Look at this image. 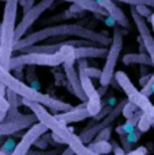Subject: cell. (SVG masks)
Segmentation results:
<instances>
[{
  "label": "cell",
  "mask_w": 154,
  "mask_h": 155,
  "mask_svg": "<svg viewBox=\"0 0 154 155\" xmlns=\"http://www.w3.org/2000/svg\"><path fill=\"white\" fill-rule=\"evenodd\" d=\"M66 37H75L81 38V39L92 41L93 43L100 45V46H105L111 45L112 39H109L107 35L102 34V32L93 31L91 28H87L84 26L79 25V23H62V25H54L49 26V27H43L42 30L34 31L31 34L23 37L15 43V51L26 49L28 46L37 45L39 42H45L49 39H55V38H66Z\"/></svg>",
  "instance_id": "cell-1"
},
{
  "label": "cell",
  "mask_w": 154,
  "mask_h": 155,
  "mask_svg": "<svg viewBox=\"0 0 154 155\" xmlns=\"http://www.w3.org/2000/svg\"><path fill=\"white\" fill-rule=\"evenodd\" d=\"M23 104L26 107L32 111V113H35L38 117V121L43 123L45 126L49 127V130L52 132L60 135L64 139L65 144H68V147H70L75 151L76 155H100L99 153L93 151L89 146H85V143L81 140L80 135H76L72 131V128L68 127V124H65L64 121H61L60 119H57L55 116L50 115L46 111V107L42 105L39 103H35V101H30L23 99Z\"/></svg>",
  "instance_id": "cell-2"
},
{
  "label": "cell",
  "mask_w": 154,
  "mask_h": 155,
  "mask_svg": "<svg viewBox=\"0 0 154 155\" xmlns=\"http://www.w3.org/2000/svg\"><path fill=\"white\" fill-rule=\"evenodd\" d=\"M0 82L5 84L7 88H11L12 91H15L20 97L42 104V105H45L46 108H50L53 112H68V111H72V109L75 108V107L69 103H65V101L54 99V97L49 96V94L41 93L38 89L25 84L22 80L16 78L15 76H12V74L10 73V70L4 69V68H0Z\"/></svg>",
  "instance_id": "cell-3"
},
{
  "label": "cell",
  "mask_w": 154,
  "mask_h": 155,
  "mask_svg": "<svg viewBox=\"0 0 154 155\" xmlns=\"http://www.w3.org/2000/svg\"><path fill=\"white\" fill-rule=\"evenodd\" d=\"M20 0H5L4 15L0 28V68L10 70L12 51H15L16 14Z\"/></svg>",
  "instance_id": "cell-4"
},
{
  "label": "cell",
  "mask_w": 154,
  "mask_h": 155,
  "mask_svg": "<svg viewBox=\"0 0 154 155\" xmlns=\"http://www.w3.org/2000/svg\"><path fill=\"white\" fill-rule=\"evenodd\" d=\"M68 61H77L75 46H70V45H65L57 53H22L19 55L12 57L10 62V71L22 65L57 68L62 66Z\"/></svg>",
  "instance_id": "cell-5"
},
{
  "label": "cell",
  "mask_w": 154,
  "mask_h": 155,
  "mask_svg": "<svg viewBox=\"0 0 154 155\" xmlns=\"http://www.w3.org/2000/svg\"><path fill=\"white\" fill-rule=\"evenodd\" d=\"M112 42L109 45L108 54L105 57V64L103 68V73L100 77V85L103 86H109L115 77V69H116V64L119 59L120 51L123 49V34L124 31L120 28L119 25H116L112 30Z\"/></svg>",
  "instance_id": "cell-6"
},
{
  "label": "cell",
  "mask_w": 154,
  "mask_h": 155,
  "mask_svg": "<svg viewBox=\"0 0 154 155\" xmlns=\"http://www.w3.org/2000/svg\"><path fill=\"white\" fill-rule=\"evenodd\" d=\"M115 81L119 84L120 89L126 93L127 99L129 101L134 103L135 105L139 107V109H142L146 115L153 116V111H154V105L152 104V101L149 100V96L142 93V91H138L135 88V85L132 84V81L129 78L124 71L122 70H118L115 71Z\"/></svg>",
  "instance_id": "cell-7"
},
{
  "label": "cell",
  "mask_w": 154,
  "mask_h": 155,
  "mask_svg": "<svg viewBox=\"0 0 154 155\" xmlns=\"http://www.w3.org/2000/svg\"><path fill=\"white\" fill-rule=\"evenodd\" d=\"M87 58H81L77 59V70L80 74V80H81V85L84 89L85 94L88 96V103H87V109L89 111L91 116L95 117L100 111L103 109L102 107V96L99 94V91L93 86L92 84V78L88 76V73L85 71V68H88Z\"/></svg>",
  "instance_id": "cell-8"
},
{
  "label": "cell",
  "mask_w": 154,
  "mask_h": 155,
  "mask_svg": "<svg viewBox=\"0 0 154 155\" xmlns=\"http://www.w3.org/2000/svg\"><path fill=\"white\" fill-rule=\"evenodd\" d=\"M38 121V117L35 113L32 115H22L18 111L16 107H11L7 113V117L3 121H0V135H15L16 132L30 128Z\"/></svg>",
  "instance_id": "cell-9"
},
{
  "label": "cell",
  "mask_w": 154,
  "mask_h": 155,
  "mask_svg": "<svg viewBox=\"0 0 154 155\" xmlns=\"http://www.w3.org/2000/svg\"><path fill=\"white\" fill-rule=\"evenodd\" d=\"M54 0H41L39 3L34 5L30 11L25 12L22 20L16 25V30H15V43L19 39H22L23 37H26V32L28 31V28L39 19V16L45 12L46 10H49L50 7L53 5Z\"/></svg>",
  "instance_id": "cell-10"
},
{
  "label": "cell",
  "mask_w": 154,
  "mask_h": 155,
  "mask_svg": "<svg viewBox=\"0 0 154 155\" xmlns=\"http://www.w3.org/2000/svg\"><path fill=\"white\" fill-rule=\"evenodd\" d=\"M127 101H129V99L122 100L119 104H116V105L114 107V109L109 112V115L105 116V117L103 119L100 123L95 124V126H89V127L85 128L84 131H81V134H80V138H81V140L84 142V143H89L95 138V136H96L97 134H99L100 131L103 130V128L111 126V124L114 123V121L116 120L118 117H119L120 113L123 112V108H124V105L127 104Z\"/></svg>",
  "instance_id": "cell-11"
},
{
  "label": "cell",
  "mask_w": 154,
  "mask_h": 155,
  "mask_svg": "<svg viewBox=\"0 0 154 155\" xmlns=\"http://www.w3.org/2000/svg\"><path fill=\"white\" fill-rule=\"evenodd\" d=\"M49 131V127L45 126L41 121H37L32 127L28 128V131L20 138V142L16 144L15 150L12 151V155H27L30 151L31 146H34V143L38 140L42 135Z\"/></svg>",
  "instance_id": "cell-12"
},
{
  "label": "cell",
  "mask_w": 154,
  "mask_h": 155,
  "mask_svg": "<svg viewBox=\"0 0 154 155\" xmlns=\"http://www.w3.org/2000/svg\"><path fill=\"white\" fill-rule=\"evenodd\" d=\"M131 18H132V20H134L135 26H137V30L139 32L138 38L145 43V46H146V49H147V53H149V55L152 57L153 65H154V37L152 34V30L149 28L145 18L138 14V11L135 10V7L131 8Z\"/></svg>",
  "instance_id": "cell-13"
},
{
  "label": "cell",
  "mask_w": 154,
  "mask_h": 155,
  "mask_svg": "<svg viewBox=\"0 0 154 155\" xmlns=\"http://www.w3.org/2000/svg\"><path fill=\"white\" fill-rule=\"evenodd\" d=\"M75 62L76 61H68L62 65L65 74H66V80L69 81V88L70 91L75 93V96L82 103H88V96L85 94L84 89L81 85V80H80V74L79 70H76L75 68Z\"/></svg>",
  "instance_id": "cell-14"
},
{
  "label": "cell",
  "mask_w": 154,
  "mask_h": 155,
  "mask_svg": "<svg viewBox=\"0 0 154 155\" xmlns=\"http://www.w3.org/2000/svg\"><path fill=\"white\" fill-rule=\"evenodd\" d=\"M97 3H99L100 5H102L103 8H104L105 11L108 12V15L112 18V19L115 20V23L116 25H119L120 27L129 30L131 27V25H130V20L127 19L126 14L123 12L122 10L119 8V5H116L114 3V0H96Z\"/></svg>",
  "instance_id": "cell-15"
},
{
  "label": "cell",
  "mask_w": 154,
  "mask_h": 155,
  "mask_svg": "<svg viewBox=\"0 0 154 155\" xmlns=\"http://www.w3.org/2000/svg\"><path fill=\"white\" fill-rule=\"evenodd\" d=\"M76 58H105L108 54V49L105 46H79L75 47Z\"/></svg>",
  "instance_id": "cell-16"
},
{
  "label": "cell",
  "mask_w": 154,
  "mask_h": 155,
  "mask_svg": "<svg viewBox=\"0 0 154 155\" xmlns=\"http://www.w3.org/2000/svg\"><path fill=\"white\" fill-rule=\"evenodd\" d=\"M91 113L89 111L85 108H81V107H75L72 111H68V112H62L60 115H57L55 117L60 119L61 121H64L65 124H70V123H77V121H81L85 120L87 117H89Z\"/></svg>",
  "instance_id": "cell-17"
},
{
  "label": "cell",
  "mask_w": 154,
  "mask_h": 155,
  "mask_svg": "<svg viewBox=\"0 0 154 155\" xmlns=\"http://www.w3.org/2000/svg\"><path fill=\"white\" fill-rule=\"evenodd\" d=\"M64 2H69L72 4H77L85 11H89L95 15H102V16H109L108 12L96 2V0H64Z\"/></svg>",
  "instance_id": "cell-18"
},
{
  "label": "cell",
  "mask_w": 154,
  "mask_h": 155,
  "mask_svg": "<svg viewBox=\"0 0 154 155\" xmlns=\"http://www.w3.org/2000/svg\"><path fill=\"white\" fill-rule=\"evenodd\" d=\"M124 65H146V66H154L153 59L149 55V53H132V54H126L122 58Z\"/></svg>",
  "instance_id": "cell-19"
},
{
  "label": "cell",
  "mask_w": 154,
  "mask_h": 155,
  "mask_svg": "<svg viewBox=\"0 0 154 155\" xmlns=\"http://www.w3.org/2000/svg\"><path fill=\"white\" fill-rule=\"evenodd\" d=\"M143 113L145 112L142 111V109H138V111L135 112L134 115L131 116V117L127 119V121L123 124V128L126 130L127 134H130V132H132V131L137 130L138 123H139V120H141V117H142V115H143Z\"/></svg>",
  "instance_id": "cell-20"
},
{
  "label": "cell",
  "mask_w": 154,
  "mask_h": 155,
  "mask_svg": "<svg viewBox=\"0 0 154 155\" xmlns=\"http://www.w3.org/2000/svg\"><path fill=\"white\" fill-rule=\"evenodd\" d=\"M89 147L92 148L93 151L99 153L100 155H104V154H108L112 151V146H111V142H93L89 144Z\"/></svg>",
  "instance_id": "cell-21"
},
{
  "label": "cell",
  "mask_w": 154,
  "mask_h": 155,
  "mask_svg": "<svg viewBox=\"0 0 154 155\" xmlns=\"http://www.w3.org/2000/svg\"><path fill=\"white\" fill-rule=\"evenodd\" d=\"M26 78H27V82L30 84V86L35 89H39V81L37 78V71H35V66L32 65H28L27 69H26Z\"/></svg>",
  "instance_id": "cell-22"
},
{
  "label": "cell",
  "mask_w": 154,
  "mask_h": 155,
  "mask_svg": "<svg viewBox=\"0 0 154 155\" xmlns=\"http://www.w3.org/2000/svg\"><path fill=\"white\" fill-rule=\"evenodd\" d=\"M154 126V119H153V116H150V115H146V113H143L142 115V117H141V120H139V123H138V130L141 131V132H146V131H149V128Z\"/></svg>",
  "instance_id": "cell-23"
},
{
  "label": "cell",
  "mask_w": 154,
  "mask_h": 155,
  "mask_svg": "<svg viewBox=\"0 0 154 155\" xmlns=\"http://www.w3.org/2000/svg\"><path fill=\"white\" fill-rule=\"evenodd\" d=\"M11 108L10 101L7 100L5 96H0V121H3L7 117V113Z\"/></svg>",
  "instance_id": "cell-24"
},
{
  "label": "cell",
  "mask_w": 154,
  "mask_h": 155,
  "mask_svg": "<svg viewBox=\"0 0 154 155\" xmlns=\"http://www.w3.org/2000/svg\"><path fill=\"white\" fill-rule=\"evenodd\" d=\"M111 134H112V124L108 127H105V128H103V130L96 135L95 142H108L109 138H111Z\"/></svg>",
  "instance_id": "cell-25"
},
{
  "label": "cell",
  "mask_w": 154,
  "mask_h": 155,
  "mask_svg": "<svg viewBox=\"0 0 154 155\" xmlns=\"http://www.w3.org/2000/svg\"><path fill=\"white\" fill-rule=\"evenodd\" d=\"M116 2L134 5V7H137V5H147V7L154 8V0H116Z\"/></svg>",
  "instance_id": "cell-26"
},
{
  "label": "cell",
  "mask_w": 154,
  "mask_h": 155,
  "mask_svg": "<svg viewBox=\"0 0 154 155\" xmlns=\"http://www.w3.org/2000/svg\"><path fill=\"white\" fill-rule=\"evenodd\" d=\"M138 109H139V107H138V105H135V104H134V103H131V101H127V104L124 105V108H123L122 115H123L126 119H129V117H131V116L134 115V113L137 112Z\"/></svg>",
  "instance_id": "cell-27"
},
{
  "label": "cell",
  "mask_w": 154,
  "mask_h": 155,
  "mask_svg": "<svg viewBox=\"0 0 154 155\" xmlns=\"http://www.w3.org/2000/svg\"><path fill=\"white\" fill-rule=\"evenodd\" d=\"M60 150H30L27 155H61Z\"/></svg>",
  "instance_id": "cell-28"
},
{
  "label": "cell",
  "mask_w": 154,
  "mask_h": 155,
  "mask_svg": "<svg viewBox=\"0 0 154 155\" xmlns=\"http://www.w3.org/2000/svg\"><path fill=\"white\" fill-rule=\"evenodd\" d=\"M85 71L88 73V76H89L91 78H99V80L103 73V70H99V69H96V68H91V66L85 68Z\"/></svg>",
  "instance_id": "cell-29"
},
{
  "label": "cell",
  "mask_w": 154,
  "mask_h": 155,
  "mask_svg": "<svg viewBox=\"0 0 154 155\" xmlns=\"http://www.w3.org/2000/svg\"><path fill=\"white\" fill-rule=\"evenodd\" d=\"M120 140H122V147L126 150V153H131V142H130L127 134H122L120 135Z\"/></svg>",
  "instance_id": "cell-30"
},
{
  "label": "cell",
  "mask_w": 154,
  "mask_h": 155,
  "mask_svg": "<svg viewBox=\"0 0 154 155\" xmlns=\"http://www.w3.org/2000/svg\"><path fill=\"white\" fill-rule=\"evenodd\" d=\"M135 10L138 11V14L143 18H150L152 16V12H150V8L147 5H137Z\"/></svg>",
  "instance_id": "cell-31"
},
{
  "label": "cell",
  "mask_w": 154,
  "mask_h": 155,
  "mask_svg": "<svg viewBox=\"0 0 154 155\" xmlns=\"http://www.w3.org/2000/svg\"><path fill=\"white\" fill-rule=\"evenodd\" d=\"M15 147H16V146H15V143H14L12 139H8V140L5 142V143H3L2 150H3V151H5V153H8V154L12 155V153H11V151L15 150Z\"/></svg>",
  "instance_id": "cell-32"
},
{
  "label": "cell",
  "mask_w": 154,
  "mask_h": 155,
  "mask_svg": "<svg viewBox=\"0 0 154 155\" xmlns=\"http://www.w3.org/2000/svg\"><path fill=\"white\" fill-rule=\"evenodd\" d=\"M112 107L111 105H107V107H104V108L102 109V111H100L99 113H97L96 116H95V119H96V120H100V119H103L104 117V116H107V115H109V112L112 111Z\"/></svg>",
  "instance_id": "cell-33"
},
{
  "label": "cell",
  "mask_w": 154,
  "mask_h": 155,
  "mask_svg": "<svg viewBox=\"0 0 154 155\" xmlns=\"http://www.w3.org/2000/svg\"><path fill=\"white\" fill-rule=\"evenodd\" d=\"M19 4L22 5L23 11L25 12H27V11H30L32 7H34V0H20Z\"/></svg>",
  "instance_id": "cell-34"
},
{
  "label": "cell",
  "mask_w": 154,
  "mask_h": 155,
  "mask_svg": "<svg viewBox=\"0 0 154 155\" xmlns=\"http://www.w3.org/2000/svg\"><path fill=\"white\" fill-rule=\"evenodd\" d=\"M34 146L35 147H38V148H41V150H45V148L49 147V143H47V140L43 138V135H42L37 142L34 143Z\"/></svg>",
  "instance_id": "cell-35"
},
{
  "label": "cell",
  "mask_w": 154,
  "mask_h": 155,
  "mask_svg": "<svg viewBox=\"0 0 154 155\" xmlns=\"http://www.w3.org/2000/svg\"><path fill=\"white\" fill-rule=\"evenodd\" d=\"M153 92H154V86H152L150 84H146L145 86H142V93L146 94V96L153 94Z\"/></svg>",
  "instance_id": "cell-36"
},
{
  "label": "cell",
  "mask_w": 154,
  "mask_h": 155,
  "mask_svg": "<svg viewBox=\"0 0 154 155\" xmlns=\"http://www.w3.org/2000/svg\"><path fill=\"white\" fill-rule=\"evenodd\" d=\"M153 73H149V74H143V76L139 78V84H141V86H145L147 84V82L150 81V78H152Z\"/></svg>",
  "instance_id": "cell-37"
},
{
  "label": "cell",
  "mask_w": 154,
  "mask_h": 155,
  "mask_svg": "<svg viewBox=\"0 0 154 155\" xmlns=\"http://www.w3.org/2000/svg\"><path fill=\"white\" fill-rule=\"evenodd\" d=\"M61 155H76V154H75V151H73L72 148L69 147V148H66V150L62 151V154H61Z\"/></svg>",
  "instance_id": "cell-38"
},
{
  "label": "cell",
  "mask_w": 154,
  "mask_h": 155,
  "mask_svg": "<svg viewBox=\"0 0 154 155\" xmlns=\"http://www.w3.org/2000/svg\"><path fill=\"white\" fill-rule=\"evenodd\" d=\"M147 19H149V22L152 23V28H153V31H154V14H152V16L147 18Z\"/></svg>",
  "instance_id": "cell-39"
},
{
  "label": "cell",
  "mask_w": 154,
  "mask_h": 155,
  "mask_svg": "<svg viewBox=\"0 0 154 155\" xmlns=\"http://www.w3.org/2000/svg\"><path fill=\"white\" fill-rule=\"evenodd\" d=\"M143 153H145V151H143ZM143 153H141V147H139L138 150L132 151V155H143Z\"/></svg>",
  "instance_id": "cell-40"
},
{
  "label": "cell",
  "mask_w": 154,
  "mask_h": 155,
  "mask_svg": "<svg viewBox=\"0 0 154 155\" xmlns=\"http://www.w3.org/2000/svg\"><path fill=\"white\" fill-rule=\"evenodd\" d=\"M147 84H150L152 86H154V73H153V76H152V78H150V81L147 82Z\"/></svg>",
  "instance_id": "cell-41"
},
{
  "label": "cell",
  "mask_w": 154,
  "mask_h": 155,
  "mask_svg": "<svg viewBox=\"0 0 154 155\" xmlns=\"http://www.w3.org/2000/svg\"><path fill=\"white\" fill-rule=\"evenodd\" d=\"M0 155H11V154H8V153H5V151L0 150Z\"/></svg>",
  "instance_id": "cell-42"
},
{
  "label": "cell",
  "mask_w": 154,
  "mask_h": 155,
  "mask_svg": "<svg viewBox=\"0 0 154 155\" xmlns=\"http://www.w3.org/2000/svg\"><path fill=\"white\" fill-rule=\"evenodd\" d=\"M127 155H132V151H131V153H127Z\"/></svg>",
  "instance_id": "cell-43"
},
{
  "label": "cell",
  "mask_w": 154,
  "mask_h": 155,
  "mask_svg": "<svg viewBox=\"0 0 154 155\" xmlns=\"http://www.w3.org/2000/svg\"><path fill=\"white\" fill-rule=\"evenodd\" d=\"M153 119H154V111H153Z\"/></svg>",
  "instance_id": "cell-44"
},
{
  "label": "cell",
  "mask_w": 154,
  "mask_h": 155,
  "mask_svg": "<svg viewBox=\"0 0 154 155\" xmlns=\"http://www.w3.org/2000/svg\"><path fill=\"white\" fill-rule=\"evenodd\" d=\"M3 2H5V0H3Z\"/></svg>",
  "instance_id": "cell-45"
}]
</instances>
